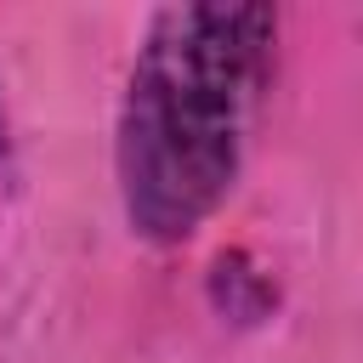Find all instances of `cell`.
I'll use <instances>...</instances> for the list:
<instances>
[{"label": "cell", "mask_w": 363, "mask_h": 363, "mask_svg": "<svg viewBox=\"0 0 363 363\" xmlns=\"http://www.w3.org/2000/svg\"><path fill=\"white\" fill-rule=\"evenodd\" d=\"M272 28L267 6H164L147 23L113 147L125 216L142 238L182 244L227 199Z\"/></svg>", "instance_id": "cell-1"}]
</instances>
